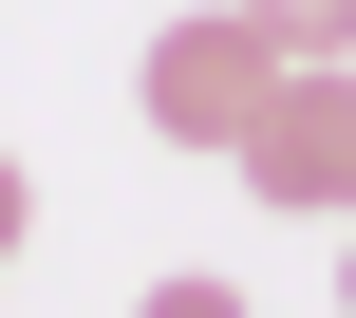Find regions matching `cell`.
Here are the masks:
<instances>
[{"label":"cell","mask_w":356,"mask_h":318,"mask_svg":"<svg viewBox=\"0 0 356 318\" xmlns=\"http://www.w3.org/2000/svg\"><path fill=\"white\" fill-rule=\"evenodd\" d=\"M263 94H282V56H263V19L225 0V19H169L150 56H131V112L169 131V150H244L263 131Z\"/></svg>","instance_id":"cell-1"},{"label":"cell","mask_w":356,"mask_h":318,"mask_svg":"<svg viewBox=\"0 0 356 318\" xmlns=\"http://www.w3.org/2000/svg\"><path fill=\"white\" fill-rule=\"evenodd\" d=\"M225 169H244L282 225H338V75H282V94H263V131H244Z\"/></svg>","instance_id":"cell-2"},{"label":"cell","mask_w":356,"mask_h":318,"mask_svg":"<svg viewBox=\"0 0 356 318\" xmlns=\"http://www.w3.org/2000/svg\"><path fill=\"white\" fill-rule=\"evenodd\" d=\"M282 75H356V0H244Z\"/></svg>","instance_id":"cell-3"},{"label":"cell","mask_w":356,"mask_h":318,"mask_svg":"<svg viewBox=\"0 0 356 318\" xmlns=\"http://www.w3.org/2000/svg\"><path fill=\"white\" fill-rule=\"evenodd\" d=\"M131 318H244V281H150Z\"/></svg>","instance_id":"cell-4"},{"label":"cell","mask_w":356,"mask_h":318,"mask_svg":"<svg viewBox=\"0 0 356 318\" xmlns=\"http://www.w3.org/2000/svg\"><path fill=\"white\" fill-rule=\"evenodd\" d=\"M19 225H38V187H19V150H0V262H19Z\"/></svg>","instance_id":"cell-5"},{"label":"cell","mask_w":356,"mask_h":318,"mask_svg":"<svg viewBox=\"0 0 356 318\" xmlns=\"http://www.w3.org/2000/svg\"><path fill=\"white\" fill-rule=\"evenodd\" d=\"M338 225H356V75H338Z\"/></svg>","instance_id":"cell-6"},{"label":"cell","mask_w":356,"mask_h":318,"mask_svg":"<svg viewBox=\"0 0 356 318\" xmlns=\"http://www.w3.org/2000/svg\"><path fill=\"white\" fill-rule=\"evenodd\" d=\"M338 300H356V244H338Z\"/></svg>","instance_id":"cell-7"}]
</instances>
